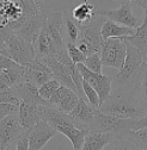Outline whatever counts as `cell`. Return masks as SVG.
Here are the masks:
<instances>
[{
	"label": "cell",
	"mask_w": 147,
	"mask_h": 150,
	"mask_svg": "<svg viewBox=\"0 0 147 150\" xmlns=\"http://www.w3.org/2000/svg\"><path fill=\"white\" fill-rule=\"evenodd\" d=\"M44 119L58 132L65 135L72 143L73 150H81L85 137L90 132V126L74 119L71 115L64 113L56 107H44Z\"/></svg>",
	"instance_id": "1"
},
{
	"label": "cell",
	"mask_w": 147,
	"mask_h": 150,
	"mask_svg": "<svg viewBox=\"0 0 147 150\" xmlns=\"http://www.w3.org/2000/svg\"><path fill=\"white\" fill-rule=\"evenodd\" d=\"M99 111L104 115L123 119L139 120L146 116L136 100L135 93L131 91H111V96L101 105Z\"/></svg>",
	"instance_id": "2"
},
{
	"label": "cell",
	"mask_w": 147,
	"mask_h": 150,
	"mask_svg": "<svg viewBox=\"0 0 147 150\" xmlns=\"http://www.w3.org/2000/svg\"><path fill=\"white\" fill-rule=\"evenodd\" d=\"M0 33V55L6 56L21 66H26L35 61L36 54L31 43L14 33L9 26H1Z\"/></svg>",
	"instance_id": "3"
},
{
	"label": "cell",
	"mask_w": 147,
	"mask_h": 150,
	"mask_svg": "<svg viewBox=\"0 0 147 150\" xmlns=\"http://www.w3.org/2000/svg\"><path fill=\"white\" fill-rule=\"evenodd\" d=\"M127 43V57L123 68L113 78V91L134 92L145 63L141 52L131 43Z\"/></svg>",
	"instance_id": "4"
},
{
	"label": "cell",
	"mask_w": 147,
	"mask_h": 150,
	"mask_svg": "<svg viewBox=\"0 0 147 150\" xmlns=\"http://www.w3.org/2000/svg\"><path fill=\"white\" fill-rule=\"evenodd\" d=\"M106 18L99 14H95L92 21L87 24H78L79 26V37L77 41V47L79 50L86 55L101 54L102 50V26L105 23Z\"/></svg>",
	"instance_id": "5"
},
{
	"label": "cell",
	"mask_w": 147,
	"mask_h": 150,
	"mask_svg": "<svg viewBox=\"0 0 147 150\" xmlns=\"http://www.w3.org/2000/svg\"><path fill=\"white\" fill-rule=\"evenodd\" d=\"M48 14L49 12L46 10H42L36 14H22L18 21L9 23L5 26H9L14 33L34 45L46 28Z\"/></svg>",
	"instance_id": "6"
},
{
	"label": "cell",
	"mask_w": 147,
	"mask_h": 150,
	"mask_svg": "<svg viewBox=\"0 0 147 150\" xmlns=\"http://www.w3.org/2000/svg\"><path fill=\"white\" fill-rule=\"evenodd\" d=\"M136 124H138L136 119L117 118L114 116L104 115L98 110L93 120L90 124V131L110 134L115 138H118L124 131L134 130L136 127Z\"/></svg>",
	"instance_id": "7"
},
{
	"label": "cell",
	"mask_w": 147,
	"mask_h": 150,
	"mask_svg": "<svg viewBox=\"0 0 147 150\" xmlns=\"http://www.w3.org/2000/svg\"><path fill=\"white\" fill-rule=\"evenodd\" d=\"M127 57V43L122 38H110L103 41L101 60L103 66L121 70Z\"/></svg>",
	"instance_id": "8"
},
{
	"label": "cell",
	"mask_w": 147,
	"mask_h": 150,
	"mask_svg": "<svg viewBox=\"0 0 147 150\" xmlns=\"http://www.w3.org/2000/svg\"><path fill=\"white\" fill-rule=\"evenodd\" d=\"M120 4L121 6L117 10H96V13L120 25L136 30L141 25V23L139 21V18L133 13L132 1L131 0H122Z\"/></svg>",
	"instance_id": "9"
},
{
	"label": "cell",
	"mask_w": 147,
	"mask_h": 150,
	"mask_svg": "<svg viewBox=\"0 0 147 150\" xmlns=\"http://www.w3.org/2000/svg\"><path fill=\"white\" fill-rule=\"evenodd\" d=\"M78 70L80 71L81 76L87 83L92 87L99 96L101 99V105L104 104L111 96V91H113V78L105 76L103 74H95L92 71H90L84 63L77 64Z\"/></svg>",
	"instance_id": "10"
},
{
	"label": "cell",
	"mask_w": 147,
	"mask_h": 150,
	"mask_svg": "<svg viewBox=\"0 0 147 150\" xmlns=\"http://www.w3.org/2000/svg\"><path fill=\"white\" fill-rule=\"evenodd\" d=\"M23 126L19 115L9 116L0 120V150H5L17 143L23 134Z\"/></svg>",
	"instance_id": "11"
},
{
	"label": "cell",
	"mask_w": 147,
	"mask_h": 150,
	"mask_svg": "<svg viewBox=\"0 0 147 150\" xmlns=\"http://www.w3.org/2000/svg\"><path fill=\"white\" fill-rule=\"evenodd\" d=\"M58 49L66 48V33L62 12H49L44 28Z\"/></svg>",
	"instance_id": "12"
},
{
	"label": "cell",
	"mask_w": 147,
	"mask_h": 150,
	"mask_svg": "<svg viewBox=\"0 0 147 150\" xmlns=\"http://www.w3.org/2000/svg\"><path fill=\"white\" fill-rule=\"evenodd\" d=\"M80 98L74 91H72L65 86H61L49 99V105L56 107L59 111L69 115L74 110Z\"/></svg>",
	"instance_id": "13"
},
{
	"label": "cell",
	"mask_w": 147,
	"mask_h": 150,
	"mask_svg": "<svg viewBox=\"0 0 147 150\" xmlns=\"http://www.w3.org/2000/svg\"><path fill=\"white\" fill-rule=\"evenodd\" d=\"M56 135L58 131L50 126L46 120H42L30 131L29 150H42V148Z\"/></svg>",
	"instance_id": "14"
},
{
	"label": "cell",
	"mask_w": 147,
	"mask_h": 150,
	"mask_svg": "<svg viewBox=\"0 0 147 150\" xmlns=\"http://www.w3.org/2000/svg\"><path fill=\"white\" fill-rule=\"evenodd\" d=\"M44 107L42 105H35L29 103H21V111H19V118L23 129L31 130L39 123L44 119Z\"/></svg>",
	"instance_id": "15"
},
{
	"label": "cell",
	"mask_w": 147,
	"mask_h": 150,
	"mask_svg": "<svg viewBox=\"0 0 147 150\" xmlns=\"http://www.w3.org/2000/svg\"><path fill=\"white\" fill-rule=\"evenodd\" d=\"M13 88L16 89L21 101L29 103V104H35V105L49 106V101H46L44 99L41 98L40 93H39V88L36 86H34L32 83L24 80L23 82L14 86Z\"/></svg>",
	"instance_id": "16"
},
{
	"label": "cell",
	"mask_w": 147,
	"mask_h": 150,
	"mask_svg": "<svg viewBox=\"0 0 147 150\" xmlns=\"http://www.w3.org/2000/svg\"><path fill=\"white\" fill-rule=\"evenodd\" d=\"M122 40L124 42L131 43L134 45L142 55L143 61L147 56V10L145 11V18L142 24L136 29L135 33L129 37H122Z\"/></svg>",
	"instance_id": "17"
},
{
	"label": "cell",
	"mask_w": 147,
	"mask_h": 150,
	"mask_svg": "<svg viewBox=\"0 0 147 150\" xmlns=\"http://www.w3.org/2000/svg\"><path fill=\"white\" fill-rule=\"evenodd\" d=\"M0 13H1V18H0L1 26L18 21L23 14L19 0H3Z\"/></svg>",
	"instance_id": "18"
},
{
	"label": "cell",
	"mask_w": 147,
	"mask_h": 150,
	"mask_svg": "<svg viewBox=\"0 0 147 150\" xmlns=\"http://www.w3.org/2000/svg\"><path fill=\"white\" fill-rule=\"evenodd\" d=\"M136 30L120 25L110 19H106L102 26V40L108 41L110 38H122V37H129L135 33Z\"/></svg>",
	"instance_id": "19"
},
{
	"label": "cell",
	"mask_w": 147,
	"mask_h": 150,
	"mask_svg": "<svg viewBox=\"0 0 147 150\" xmlns=\"http://www.w3.org/2000/svg\"><path fill=\"white\" fill-rule=\"evenodd\" d=\"M114 139H116V138L110 134L90 131L88 135L85 137L81 150H103Z\"/></svg>",
	"instance_id": "20"
},
{
	"label": "cell",
	"mask_w": 147,
	"mask_h": 150,
	"mask_svg": "<svg viewBox=\"0 0 147 150\" xmlns=\"http://www.w3.org/2000/svg\"><path fill=\"white\" fill-rule=\"evenodd\" d=\"M97 111L98 110L93 108L87 101L80 99L79 103L77 104V106L74 107V110H73L69 115L74 119H77L78 122L90 126L91 122L93 120V118H95V116L97 113Z\"/></svg>",
	"instance_id": "21"
},
{
	"label": "cell",
	"mask_w": 147,
	"mask_h": 150,
	"mask_svg": "<svg viewBox=\"0 0 147 150\" xmlns=\"http://www.w3.org/2000/svg\"><path fill=\"white\" fill-rule=\"evenodd\" d=\"M73 19H74L78 24H87L92 21V18L96 14V10L95 6L88 3L87 0L83 1L81 4H79L78 6H76L71 12Z\"/></svg>",
	"instance_id": "22"
},
{
	"label": "cell",
	"mask_w": 147,
	"mask_h": 150,
	"mask_svg": "<svg viewBox=\"0 0 147 150\" xmlns=\"http://www.w3.org/2000/svg\"><path fill=\"white\" fill-rule=\"evenodd\" d=\"M134 93L141 110L145 112V115H147V64L146 63H143L142 66V70Z\"/></svg>",
	"instance_id": "23"
},
{
	"label": "cell",
	"mask_w": 147,
	"mask_h": 150,
	"mask_svg": "<svg viewBox=\"0 0 147 150\" xmlns=\"http://www.w3.org/2000/svg\"><path fill=\"white\" fill-rule=\"evenodd\" d=\"M25 67V66H24ZM25 81L32 83L34 86H36L39 89L47 83L48 81L54 79V74L51 73H47V71H40V70H35L31 69L29 67H25V75H24Z\"/></svg>",
	"instance_id": "24"
},
{
	"label": "cell",
	"mask_w": 147,
	"mask_h": 150,
	"mask_svg": "<svg viewBox=\"0 0 147 150\" xmlns=\"http://www.w3.org/2000/svg\"><path fill=\"white\" fill-rule=\"evenodd\" d=\"M120 139L129 141L142 150H147V127L139 130H128L118 137Z\"/></svg>",
	"instance_id": "25"
},
{
	"label": "cell",
	"mask_w": 147,
	"mask_h": 150,
	"mask_svg": "<svg viewBox=\"0 0 147 150\" xmlns=\"http://www.w3.org/2000/svg\"><path fill=\"white\" fill-rule=\"evenodd\" d=\"M64 14V24H65V33H66V43L71 42L77 44L79 37V26L78 23L73 19L69 12H62Z\"/></svg>",
	"instance_id": "26"
},
{
	"label": "cell",
	"mask_w": 147,
	"mask_h": 150,
	"mask_svg": "<svg viewBox=\"0 0 147 150\" xmlns=\"http://www.w3.org/2000/svg\"><path fill=\"white\" fill-rule=\"evenodd\" d=\"M83 89H84V93H85V97H86L87 103L92 106L93 108L99 110V107H101V99H99L98 93L92 87H91L87 83V81H85V80H83Z\"/></svg>",
	"instance_id": "27"
},
{
	"label": "cell",
	"mask_w": 147,
	"mask_h": 150,
	"mask_svg": "<svg viewBox=\"0 0 147 150\" xmlns=\"http://www.w3.org/2000/svg\"><path fill=\"white\" fill-rule=\"evenodd\" d=\"M61 87V83L56 80V79H53L50 81H48L47 83H44L40 89L39 93L42 99H44L46 101H49V99L53 97V94L56 92L59 88Z\"/></svg>",
	"instance_id": "28"
},
{
	"label": "cell",
	"mask_w": 147,
	"mask_h": 150,
	"mask_svg": "<svg viewBox=\"0 0 147 150\" xmlns=\"http://www.w3.org/2000/svg\"><path fill=\"white\" fill-rule=\"evenodd\" d=\"M66 48H67L68 56L71 57V60L73 61V63H76V64L85 63L87 56L84 55V54L79 50V48L77 47V44L71 43V42H67V43H66Z\"/></svg>",
	"instance_id": "29"
},
{
	"label": "cell",
	"mask_w": 147,
	"mask_h": 150,
	"mask_svg": "<svg viewBox=\"0 0 147 150\" xmlns=\"http://www.w3.org/2000/svg\"><path fill=\"white\" fill-rule=\"evenodd\" d=\"M0 100H1V104H14L18 106H21V103H22L13 87L0 89Z\"/></svg>",
	"instance_id": "30"
},
{
	"label": "cell",
	"mask_w": 147,
	"mask_h": 150,
	"mask_svg": "<svg viewBox=\"0 0 147 150\" xmlns=\"http://www.w3.org/2000/svg\"><path fill=\"white\" fill-rule=\"evenodd\" d=\"M103 150H142V149L136 146L135 144H133L129 141L116 138V139H114L111 143H110L109 145H106Z\"/></svg>",
	"instance_id": "31"
},
{
	"label": "cell",
	"mask_w": 147,
	"mask_h": 150,
	"mask_svg": "<svg viewBox=\"0 0 147 150\" xmlns=\"http://www.w3.org/2000/svg\"><path fill=\"white\" fill-rule=\"evenodd\" d=\"M84 66L95 74H102V68H103V63L101 60V54H93L87 56V59L84 63Z\"/></svg>",
	"instance_id": "32"
},
{
	"label": "cell",
	"mask_w": 147,
	"mask_h": 150,
	"mask_svg": "<svg viewBox=\"0 0 147 150\" xmlns=\"http://www.w3.org/2000/svg\"><path fill=\"white\" fill-rule=\"evenodd\" d=\"M21 106L14 104H0V120L13 115H19Z\"/></svg>",
	"instance_id": "33"
},
{
	"label": "cell",
	"mask_w": 147,
	"mask_h": 150,
	"mask_svg": "<svg viewBox=\"0 0 147 150\" xmlns=\"http://www.w3.org/2000/svg\"><path fill=\"white\" fill-rule=\"evenodd\" d=\"M31 130H23L21 138L17 141V150H29V135Z\"/></svg>",
	"instance_id": "34"
},
{
	"label": "cell",
	"mask_w": 147,
	"mask_h": 150,
	"mask_svg": "<svg viewBox=\"0 0 147 150\" xmlns=\"http://www.w3.org/2000/svg\"><path fill=\"white\" fill-rule=\"evenodd\" d=\"M132 4L138 6V7H140V8H142L143 11L147 10V0H133Z\"/></svg>",
	"instance_id": "35"
},
{
	"label": "cell",
	"mask_w": 147,
	"mask_h": 150,
	"mask_svg": "<svg viewBox=\"0 0 147 150\" xmlns=\"http://www.w3.org/2000/svg\"><path fill=\"white\" fill-rule=\"evenodd\" d=\"M143 127H147V115L145 117H142L141 119L138 120V124H136V127L134 130H139V129H143Z\"/></svg>",
	"instance_id": "36"
},
{
	"label": "cell",
	"mask_w": 147,
	"mask_h": 150,
	"mask_svg": "<svg viewBox=\"0 0 147 150\" xmlns=\"http://www.w3.org/2000/svg\"><path fill=\"white\" fill-rule=\"evenodd\" d=\"M5 150H17V143H14V144L10 145V146H9V148H6Z\"/></svg>",
	"instance_id": "37"
},
{
	"label": "cell",
	"mask_w": 147,
	"mask_h": 150,
	"mask_svg": "<svg viewBox=\"0 0 147 150\" xmlns=\"http://www.w3.org/2000/svg\"><path fill=\"white\" fill-rule=\"evenodd\" d=\"M145 63L147 64V56H146V59H145Z\"/></svg>",
	"instance_id": "38"
}]
</instances>
